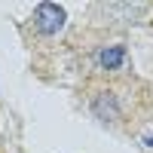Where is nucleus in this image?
<instances>
[{"label":"nucleus","mask_w":153,"mask_h":153,"mask_svg":"<svg viewBox=\"0 0 153 153\" xmlns=\"http://www.w3.org/2000/svg\"><path fill=\"white\" fill-rule=\"evenodd\" d=\"M34 25H37V31H43V34H55L61 25H65V9L61 6H55V3H40L34 9V19H31Z\"/></svg>","instance_id":"nucleus-1"}]
</instances>
